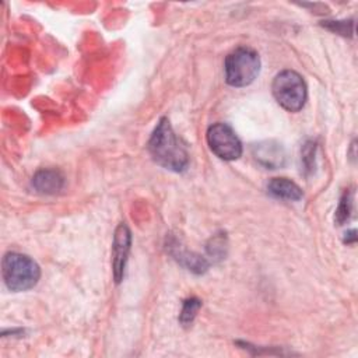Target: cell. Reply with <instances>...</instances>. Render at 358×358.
I'll list each match as a JSON object with an SVG mask.
<instances>
[{"label": "cell", "instance_id": "obj_13", "mask_svg": "<svg viewBox=\"0 0 358 358\" xmlns=\"http://www.w3.org/2000/svg\"><path fill=\"white\" fill-rule=\"evenodd\" d=\"M323 25L333 32L344 36L352 34V21H326Z\"/></svg>", "mask_w": 358, "mask_h": 358}, {"label": "cell", "instance_id": "obj_14", "mask_svg": "<svg viewBox=\"0 0 358 358\" xmlns=\"http://www.w3.org/2000/svg\"><path fill=\"white\" fill-rule=\"evenodd\" d=\"M315 150H316V144L309 141L305 144L303 151H302V161H303V166L305 169L312 171V165L315 162Z\"/></svg>", "mask_w": 358, "mask_h": 358}, {"label": "cell", "instance_id": "obj_3", "mask_svg": "<svg viewBox=\"0 0 358 358\" xmlns=\"http://www.w3.org/2000/svg\"><path fill=\"white\" fill-rule=\"evenodd\" d=\"M260 71V57L248 46L234 49L224 62L225 81L232 87H246L255 81Z\"/></svg>", "mask_w": 358, "mask_h": 358}, {"label": "cell", "instance_id": "obj_4", "mask_svg": "<svg viewBox=\"0 0 358 358\" xmlns=\"http://www.w3.org/2000/svg\"><path fill=\"white\" fill-rule=\"evenodd\" d=\"M271 91L278 105L288 112L301 110L308 96L303 78L294 70L280 71L273 80Z\"/></svg>", "mask_w": 358, "mask_h": 358}, {"label": "cell", "instance_id": "obj_6", "mask_svg": "<svg viewBox=\"0 0 358 358\" xmlns=\"http://www.w3.org/2000/svg\"><path fill=\"white\" fill-rule=\"evenodd\" d=\"M131 245V234L126 224H119L115 231L113 245H112V270L116 282H120L124 275V267Z\"/></svg>", "mask_w": 358, "mask_h": 358}, {"label": "cell", "instance_id": "obj_5", "mask_svg": "<svg viewBox=\"0 0 358 358\" xmlns=\"http://www.w3.org/2000/svg\"><path fill=\"white\" fill-rule=\"evenodd\" d=\"M207 144L214 155L224 161H235L242 155V143L227 123H214L207 129Z\"/></svg>", "mask_w": 358, "mask_h": 358}, {"label": "cell", "instance_id": "obj_7", "mask_svg": "<svg viewBox=\"0 0 358 358\" xmlns=\"http://www.w3.org/2000/svg\"><path fill=\"white\" fill-rule=\"evenodd\" d=\"M255 159L267 169H277L285 165L287 152L281 143L275 140H264L252 145Z\"/></svg>", "mask_w": 358, "mask_h": 358}, {"label": "cell", "instance_id": "obj_10", "mask_svg": "<svg viewBox=\"0 0 358 358\" xmlns=\"http://www.w3.org/2000/svg\"><path fill=\"white\" fill-rule=\"evenodd\" d=\"M168 248H169L171 255H172L182 266H185L187 270H192L193 273H197V274H201V273H204V271L207 270V267H208L207 260H206L204 257H201L200 255H197V253H193V252L180 249L176 239H173L172 242H169V243H168Z\"/></svg>", "mask_w": 358, "mask_h": 358}, {"label": "cell", "instance_id": "obj_8", "mask_svg": "<svg viewBox=\"0 0 358 358\" xmlns=\"http://www.w3.org/2000/svg\"><path fill=\"white\" fill-rule=\"evenodd\" d=\"M32 187L42 194H56L64 187V176L59 169L43 168L32 176Z\"/></svg>", "mask_w": 358, "mask_h": 358}, {"label": "cell", "instance_id": "obj_2", "mask_svg": "<svg viewBox=\"0 0 358 358\" xmlns=\"http://www.w3.org/2000/svg\"><path fill=\"white\" fill-rule=\"evenodd\" d=\"M1 273L4 284L14 292L27 291L36 285L41 277L38 263L27 255L8 252L1 262Z\"/></svg>", "mask_w": 358, "mask_h": 358}, {"label": "cell", "instance_id": "obj_12", "mask_svg": "<svg viewBox=\"0 0 358 358\" xmlns=\"http://www.w3.org/2000/svg\"><path fill=\"white\" fill-rule=\"evenodd\" d=\"M351 204H352L351 194H350V192L345 190L344 194L341 196V200L336 210V222L338 225H343L345 221H348L350 214H351Z\"/></svg>", "mask_w": 358, "mask_h": 358}, {"label": "cell", "instance_id": "obj_11", "mask_svg": "<svg viewBox=\"0 0 358 358\" xmlns=\"http://www.w3.org/2000/svg\"><path fill=\"white\" fill-rule=\"evenodd\" d=\"M201 308V301L197 299V298H187L183 301V306H182V310H180V315H179V322L183 324V326H189L192 324V322L194 320L199 309Z\"/></svg>", "mask_w": 358, "mask_h": 358}, {"label": "cell", "instance_id": "obj_1", "mask_svg": "<svg viewBox=\"0 0 358 358\" xmlns=\"http://www.w3.org/2000/svg\"><path fill=\"white\" fill-rule=\"evenodd\" d=\"M152 159L165 169L182 172L189 164V154L185 144L175 134L169 120L161 117L147 144Z\"/></svg>", "mask_w": 358, "mask_h": 358}, {"label": "cell", "instance_id": "obj_9", "mask_svg": "<svg viewBox=\"0 0 358 358\" xmlns=\"http://www.w3.org/2000/svg\"><path fill=\"white\" fill-rule=\"evenodd\" d=\"M267 192L280 200L287 201H298L302 199V189L292 180L287 178H273L267 183Z\"/></svg>", "mask_w": 358, "mask_h": 358}]
</instances>
